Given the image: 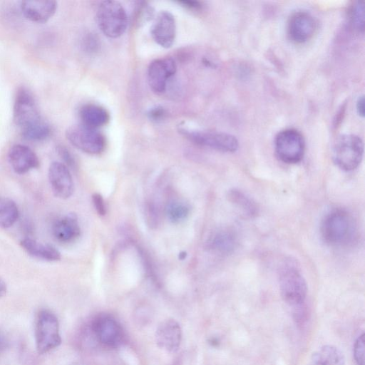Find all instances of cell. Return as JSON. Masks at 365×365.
Segmentation results:
<instances>
[{"mask_svg":"<svg viewBox=\"0 0 365 365\" xmlns=\"http://www.w3.org/2000/svg\"><path fill=\"white\" fill-rule=\"evenodd\" d=\"M179 4L190 9H197L200 6V4L196 1H180Z\"/></svg>","mask_w":365,"mask_h":365,"instance_id":"1f68e13d","label":"cell"},{"mask_svg":"<svg viewBox=\"0 0 365 365\" xmlns=\"http://www.w3.org/2000/svg\"><path fill=\"white\" fill-rule=\"evenodd\" d=\"M93 207L99 215L103 216L106 213V207L103 197L99 193H94L92 195Z\"/></svg>","mask_w":365,"mask_h":365,"instance_id":"f1b7e54d","label":"cell"},{"mask_svg":"<svg viewBox=\"0 0 365 365\" xmlns=\"http://www.w3.org/2000/svg\"><path fill=\"white\" fill-rule=\"evenodd\" d=\"M57 153L63 161V163L68 168L75 170L76 168V163L75 158L70 150L63 145H58L56 148Z\"/></svg>","mask_w":365,"mask_h":365,"instance_id":"83f0119b","label":"cell"},{"mask_svg":"<svg viewBox=\"0 0 365 365\" xmlns=\"http://www.w3.org/2000/svg\"><path fill=\"white\" fill-rule=\"evenodd\" d=\"M81 124L89 128L97 129L103 126L109 121L108 112L103 107L96 104H86L79 111Z\"/></svg>","mask_w":365,"mask_h":365,"instance_id":"44dd1931","label":"cell"},{"mask_svg":"<svg viewBox=\"0 0 365 365\" xmlns=\"http://www.w3.org/2000/svg\"><path fill=\"white\" fill-rule=\"evenodd\" d=\"M279 286L284 302L292 307H300L306 299L307 286L296 262L285 259L278 272Z\"/></svg>","mask_w":365,"mask_h":365,"instance_id":"3957f363","label":"cell"},{"mask_svg":"<svg viewBox=\"0 0 365 365\" xmlns=\"http://www.w3.org/2000/svg\"><path fill=\"white\" fill-rule=\"evenodd\" d=\"M180 255V259H183L186 257V253H181Z\"/></svg>","mask_w":365,"mask_h":365,"instance_id":"e575fe53","label":"cell"},{"mask_svg":"<svg viewBox=\"0 0 365 365\" xmlns=\"http://www.w3.org/2000/svg\"><path fill=\"white\" fill-rule=\"evenodd\" d=\"M364 334H362L354 345V358L358 365H364Z\"/></svg>","mask_w":365,"mask_h":365,"instance_id":"4316f807","label":"cell"},{"mask_svg":"<svg viewBox=\"0 0 365 365\" xmlns=\"http://www.w3.org/2000/svg\"><path fill=\"white\" fill-rule=\"evenodd\" d=\"M316 21L314 17L306 11H297L289 18L288 32L291 39L297 43L309 40L314 34Z\"/></svg>","mask_w":365,"mask_h":365,"instance_id":"2e32d148","label":"cell"},{"mask_svg":"<svg viewBox=\"0 0 365 365\" xmlns=\"http://www.w3.org/2000/svg\"><path fill=\"white\" fill-rule=\"evenodd\" d=\"M91 329L98 341L108 347L120 346L124 339V332L120 324L108 314L96 316L93 320Z\"/></svg>","mask_w":365,"mask_h":365,"instance_id":"30bf717a","label":"cell"},{"mask_svg":"<svg viewBox=\"0 0 365 365\" xmlns=\"http://www.w3.org/2000/svg\"><path fill=\"white\" fill-rule=\"evenodd\" d=\"M363 154V141L353 134H345L338 138L332 150L334 163L345 171L355 170L361 163Z\"/></svg>","mask_w":365,"mask_h":365,"instance_id":"5b68a950","label":"cell"},{"mask_svg":"<svg viewBox=\"0 0 365 365\" xmlns=\"http://www.w3.org/2000/svg\"><path fill=\"white\" fill-rule=\"evenodd\" d=\"M150 34L160 46L165 48L171 47L176 36V24L173 14L167 11H160L155 17Z\"/></svg>","mask_w":365,"mask_h":365,"instance_id":"4fadbf2b","label":"cell"},{"mask_svg":"<svg viewBox=\"0 0 365 365\" xmlns=\"http://www.w3.org/2000/svg\"><path fill=\"white\" fill-rule=\"evenodd\" d=\"M228 198L245 215L253 217L257 214L258 207L255 202L241 190L237 189L230 190Z\"/></svg>","mask_w":365,"mask_h":365,"instance_id":"cb8c5ba5","label":"cell"},{"mask_svg":"<svg viewBox=\"0 0 365 365\" xmlns=\"http://www.w3.org/2000/svg\"><path fill=\"white\" fill-rule=\"evenodd\" d=\"M343 353L336 347L327 345L321 347L312 357V365H344Z\"/></svg>","mask_w":365,"mask_h":365,"instance_id":"7402d4cb","label":"cell"},{"mask_svg":"<svg viewBox=\"0 0 365 365\" xmlns=\"http://www.w3.org/2000/svg\"><path fill=\"white\" fill-rule=\"evenodd\" d=\"M19 217L16 203L9 197L0 196V227L9 228Z\"/></svg>","mask_w":365,"mask_h":365,"instance_id":"603a6c76","label":"cell"},{"mask_svg":"<svg viewBox=\"0 0 365 365\" xmlns=\"http://www.w3.org/2000/svg\"><path fill=\"white\" fill-rule=\"evenodd\" d=\"M190 206L180 200H173L168 203L165 212L170 221L178 223L185 220L190 213Z\"/></svg>","mask_w":365,"mask_h":365,"instance_id":"d4e9b609","label":"cell"},{"mask_svg":"<svg viewBox=\"0 0 365 365\" xmlns=\"http://www.w3.org/2000/svg\"><path fill=\"white\" fill-rule=\"evenodd\" d=\"M96 21L105 36L116 38L125 33L128 26V16L120 2L104 1L97 9Z\"/></svg>","mask_w":365,"mask_h":365,"instance_id":"277c9868","label":"cell"},{"mask_svg":"<svg viewBox=\"0 0 365 365\" xmlns=\"http://www.w3.org/2000/svg\"><path fill=\"white\" fill-rule=\"evenodd\" d=\"M20 9L24 17L30 21L43 24L55 14L57 3L55 1H23Z\"/></svg>","mask_w":365,"mask_h":365,"instance_id":"e0dca14e","label":"cell"},{"mask_svg":"<svg viewBox=\"0 0 365 365\" xmlns=\"http://www.w3.org/2000/svg\"><path fill=\"white\" fill-rule=\"evenodd\" d=\"M36 348L39 354L46 353L58 346L61 342L58 321L48 310H41L35 328Z\"/></svg>","mask_w":365,"mask_h":365,"instance_id":"8992f818","label":"cell"},{"mask_svg":"<svg viewBox=\"0 0 365 365\" xmlns=\"http://www.w3.org/2000/svg\"><path fill=\"white\" fill-rule=\"evenodd\" d=\"M320 233L323 241L328 245L339 247L346 245L355 234L354 219L344 209L330 210L322 220Z\"/></svg>","mask_w":365,"mask_h":365,"instance_id":"7a4b0ae2","label":"cell"},{"mask_svg":"<svg viewBox=\"0 0 365 365\" xmlns=\"http://www.w3.org/2000/svg\"><path fill=\"white\" fill-rule=\"evenodd\" d=\"M148 115L150 120L157 122L165 118L166 112L163 107L157 106L151 108Z\"/></svg>","mask_w":365,"mask_h":365,"instance_id":"f546056e","label":"cell"},{"mask_svg":"<svg viewBox=\"0 0 365 365\" xmlns=\"http://www.w3.org/2000/svg\"><path fill=\"white\" fill-rule=\"evenodd\" d=\"M356 110L359 115L361 117L364 116V96H361L358 98L356 102Z\"/></svg>","mask_w":365,"mask_h":365,"instance_id":"4dcf8cb0","label":"cell"},{"mask_svg":"<svg viewBox=\"0 0 365 365\" xmlns=\"http://www.w3.org/2000/svg\"><path fill=\"white\" fill-rule=\"evenodd\" d=\"M48 181L54 195L60 199L69 198L74 191V183L70 169L62 162L51 163L48 171Z\"/></svg>","mask_w":365,"mask_h":365,"instance_id":"7c38bea8","label":"cell"},{"mask_svg":"<svg viewBox=\"0 0 365 365\" xmlns=\"http://www.w3.org/2000/svg\"><path fill=\"white\" fill-rule=\"evenodd\" d=\"M237 245V236L229 229H221L210 237L207 245L213 252L220 255L232 253Z\"/></svg>","mask_w":365,"mask_h":365,"instance_id":"ffe728a7","label":"cell"},{"mask_svg":"<svg viewBox=\"0 0 365 365\" xmlns=\"http://www.w3.org/2000/svg\"><path fill=\"white\" fill-rule=\"evenodd\" d=\"M13 119L27 140L43 141L51 135V126L43 119L33 94L25 87L19 88L16 92Z\"/></svg>","mask_w":365,"mask_h":365,"instance_id":"6da1fadb","label":"cell"},{"mask_svg":"<svg viewBox=\"0 0 365 365\" xmlns=\"http://www.w3.org/2000/svg\"><path fill=\"white\" fill-rule=\"evenodd\" d=\"M54 238L61 243L74 242L81 235L77 215L70 212L58 218L52 226Z\"/></svg>","mask_w":365,"mask_h":365,"instance_id":"ac0fdd59","label":"cell"},{"mask_svg":"<svg viewBox=\"0 0 365 365\" xmlns=\"http://www.w3.org/2000/svg\"><path fill=\"white\" fill-rule=\"evenodd\" d=\"M7 292V286L4 280L0 277V298L4 297Z\"/></svg>","mask_w":365,"mask_h":365,"instance_id":"d6a6232c","label":"cell"},{"mask_svg":"<svg viewBox=\"0 0 365 365\" xmlns=\"http://www.w3.org/2000/svg\"><path fill=\"white\" fill-rule=\"evenodd\" d=\"M177 70L175 61L171 58H158L148 66L147 78L150 89L158 94L166 91L168 80Z\"/></svg>","mask_w":365,"mask_h":365,"instance_id":"8fae6325","label":"cell"},{"mask_svg":"<svg viewBox=\"0 0 365 365\" xmlns=\"http://www.w3.org/2000/svg\"><path fill=\"white\" fill-rule=\"evenodd\" d=\"M274 148L280 160L287 164H295L300 162L304 157L305 143L299 131L286 129L276 136Z\"/></svg>","mask_w":365,"mask_h":365,"instance_id":"52a82bcc","label":"cell"},{"mask_svg":"<svg viewBox=\"0 0 365 365\" xmlns=\"http://www.w3.org/2000/svg\"><path fill=\"white\" fill-rule=\"evenodd\" d=\"M7 346V341L5 336L0 331V351L4 350Z\"/></svg>","mask_w":365,"mask_h":365,"instance_id":"836d02e7","label":"cell"},{"mask_svg":"<svg viewBox=\"0 0 365 365\" xmlns=\"http://www.w3.org/2000/svg\"><path fill=\"white\" fill-rule=\"evenodd\" d=\"M351 21L353 27L362 32L364 29V6L362 1L356 2L351 11Z\"/></svg>","mask_w":365,"mask_h":365,"instance_id":"484cf974","label":"cell"},{"mask_svg":"<svg viewBox=\"0 0 365 365\" xmlns=\"http://www.w3.org/2000/svg\"><path fill=\"white\" fill-rule=\"evenodd\" d=\"M8 158L13 170L19 175L37 168L40 164L35 152L23 144L13 145L9 150Z\"/></svg>","mask_w":365,"mask_h":365,"instance_id":"5bb4252c","label":"cell"},{"mask_svg":"<svg viewBox=\"0 0 365 365\" xmlns=\"http://www.w3.org/2000/svg\"><path fill=\"white\" fill-rule=\"evenodd\" d=\"M180 132L195 144L221 152L233 153L238 148L236 138L225 133L185 129H181Z\"/></svg>","mask_w":365,"mask_h":365,"instance_id":"9c48e42d","label":"cell"},{"mask_svg":"<svg viewBox=\"0 0 365 365\" xmlns=\"http://www.w3.org/2000/svg\"><path fill=\"white\" fill-rule=\"evenodd\" d=\"M66 137L72 145L88 154H100L106 148L104 135L97 129L82 124L68 128Z\"/></svg>","mask_w":365,"mask_h":365,"instance_id":"ba28073f","label":"cell"},{"mask_svg":"<svg viewBox=\"0 0 365 365\" xmlns=\"http://www.w3.org/2000/svg\"><path fill=\"white\" fill-rule=\"evenodd\" d=\"M20 245L28 255L34 258L48 262L61 259L60 252L51 245L41 243L30 237L22 239Z\"/></svg>","mask_w":365,"mask_h":365,"instance_id":"d6986e66","label":"cell"},{"mask_svg":"<svg viewBox=\"0 0 365 365\" xmlns=\"http://www.w3.org/2000/svg\"><path fill=\"white\" fill-rule=\"evenodd\" d=\"M181 340V327L175 319H165L158 325L155 332L158 347L169 352H175L179 349Z\"/></svg>","mask_w":365,"mask_h":365,"instance_id":"9a60e30c","label":"cell"}]
</instances>
